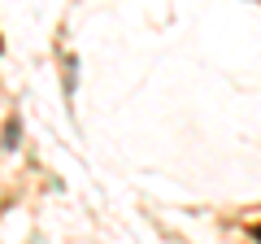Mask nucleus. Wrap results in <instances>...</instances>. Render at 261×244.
<instances>
[{
    "label": "nucleus",
    "mask_w": 261,
    "mask_h": 244,
    "mask_svg": "<svg viewBox=\"0 0 261 244\" xmlns=\"http://www.w3.org/2000/svg\"><path fill=\"white\" fill-rule=\"evenodd\" d=\"M252 235H257V240H261V223H257V227H252Z\"/></svg>",
    "instance_id": "obj_1"
}]
</instances>
